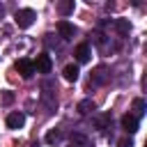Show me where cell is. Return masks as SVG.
<instances>
[{
    "label": "cell",
    "instance_id": "cell-1",
    "mask_svg": "<svg viewBox=\"0 0 147 147\" xmlns=\"http://www.w3.org/2000/svg\"><path fill=\"white\" fill-rule=\"evenodd\" d=\"M34 18H37V11L34 9H18L16 14H14V21H16V25L21 28V30H28L32 23H34Z\"/></svg>",
    "mask_w": 147,
    "mask_h": 147
},
{
    "label": "cell",
    "instance_id": "cell-2",
    "mask_svg": "<svg viewBox=\"0 0 147 147\" xmlns=\"http://www.w3.org/2000/svg\"><path fill=\"white\" fill-rule=\"evenodd\" d=\"M55 28H57V34H60L64 41H69V39L76 34V25H74V23H69V21H64V18H62V21H57V25H55Z\"/></svg>",
    "mask_w": 147,
    "mask_h": 147
},
{
    "label": "cell",
    "instance_id": "cell-3",
    "mask_svg": "<svg viewBox=\"0 0 147 147\" xmlns=\"http://www.w3.org/2000/svg\"><path fill=\"white\" fill-rule=\"evenodd\" d=\"M51 69H53V60H51V55H48V53L37 55V60H34V71H39V74H48Z\"/></svg>",
    "mask_w": 147,
    "mask_h": 147
},
{
    "label": "cell",
    "instance_id": "cell-4",
    "mask_svg": "<svg viewBox=\"0 0 147 147\" xmlns=\"http://www.w3.org/2000/svg\"><path fill=\"white\" fill-rule=\"evenodd\" d=\"M16 71H18L23 78H30V76L34 74V62L28 60V57H21V60L16 62Z\"/></svg>",
    "mask_w": 147,
    "mask_h": 147
},
{
    "label": "cell",
    "instance_id": "cell-5",
    "mask_svg": "<svg viewBox=\"0 0 147 147\" xmlns=\"http://www.w3.org/2000/svg\"><path fill=\"white\" fill-rule=\"evenodd\" d=\"M122 129H124L126 133H136V131H138V117H133L131 113H126V115L122 117Z\"/></svg>",
    "mask_w": 147,
    "mask_h": 147
},
{
    "label": "cell",
    "instance_id": "cell-6",
    "mask_svg": "<svg viewBox=\"0 0 147 147\" xmlns=\"http://www.w3.org/2000/svg\"><path fill=\"white\" fill-rule=\"evenodd\" d=\"M106 80H108V71H106V67H96V69L92 71L90 83H94V85H103Z\"/></svg>",
    "mask_w": 147,
    "mask_h": 147
},
{
    "label": "cell",
    "instance_id": "cell-7",
    "mask_svg": "<svg viewBox=\"0 0 147 147\" xmlns=\"http://www.w3.org/2000/svg\"><path fill=\"white\" fill-rule=\"evenodd\" d=\"M25 124V115L23 113H11V115H7V126L9 129H21Z\"/></svg>",
    "mask_w": 147,
    "mask_h": 147
},
{
    "label": "cell",
    "instance_id": "cell-8",
    "mask_svg": "<svg viewBox=\"0 0 147 147\" xmlns=\"http://www.w3.org/2000/svg\"><path fill=\"white\" fill-rule=\"evenodd\" d=\"M74 55H76V60H78V62H87L92 53H90V46H87V44H80V46H76Z\"/></svg>",
    "mask_w": 147,
    "mask_h": 147
},
{
    "label": "cell",
    "instance_id": "cell-9",
    "mask_svg": "<svg viewBox=\"0 0 147 147\" xmlns=\"http://www.w3.org/2000/svg\"><path fill=\"white\" fill-rule=\"evenodd\" d=\"M74 7H76V0H60V2H57V14L69 16V14L74 11Z\"/></svg>",
    "mask_w": 147,
    "mask_h": 147
},
{
    "label": "cell",
    "instance_id": "cell-10",
    "mask_svg": "<svg viewBox=\"0 0 147 147\" xmlns=\"http://www.w3.org/2000/svg\"><path fill=\"white\" fill-rule=\"evenodd\" d=\"M62 74H64V80H69V83H76V80H78V74H80V71H78V67H76V64H67Z\"/></svg>",
    "mask_w": 147,
    "mask_h": 147
},
{
    "label": "cell",
    "instance_id": "cell-11",
    "mask_svg": "<svg viewBox=\"0 0 147 147\" xmlns=\"http://www.w3.org/2000/svg\"><path fill=\"white\" fill-rule=\"evenodd\" d=\"M131 108H133V113H131L133 117H142V115H145V108H147V106H145V99H133Z\"/></svg>",
    "mask_w": 147,
    "mask_h": 147
},
{
    "label": "cell",
    "instance_id": "cell-12",
    "mask_svg": "<svg viewBox=\"0 0 147 147\" xmlns=\"http://www.w3.org/2000/svg\"><path fill=\"white\" fill-rule=\"evenodd\" d=\"M115 30H117L119 34H129V30H131V23H129L126 18H115Z\"/></svg>",
    "mask_w": 147,
    "mask_h": 147
},
{
    "label": "cell",
    "instance_id": "cell-13",
    "mask_svg": "<svg viewBox=\"0 0 147 147\" xmlns=\"http://www.w3.org/2000/svg\"><path fill=\"white\" fill-rule=\"evenodd\" d=\"M90 110H94V101H92V99H83V101L78 103V113H83V115H87Z\"/></svg>",
    "mask_w": 147,
    "mask_h": 147
},
{
    "label": "cell",
    "instance_id": "cell-14",
    "mask_svg": "<svg viewBox=\"0 0 147 147\" xmlns=\"http://www.w3.org/2000/svg\"><path fill=\"white\" fill-rule=\"evenodd\" d=\"M60 140H62V133H60L57 129H53V131L46 133V142H48V145H57Z\"/></svg>",
    "mask_w": 147,
    "mask_h": 147
},
{
    "label": "cell",
    "instance_id": "cell-15",
    "mask_svg": "<svg viewBox=\"0 0 147 147\" xmlns=\"http://www.w3.org/2000/svg\"><path fill=\"white\" fill-rule=\"evenodd\" d=\"M108 122H110V115H108V113H103V115H96V117H94L96 129H106V126H108Z\"/></svg>",
    "mask_w": 147,
    "mask_h": 147
},
{
    "label": "cell",
    "instance_id": "cell-16",
    "mask_svg": "<svg viewBox=\"0 0 147 147\" xmlns=\"http://www.w3.org/2000/svg\"><path fill=\"white\" fill-rule=\"evenodd\" d=\"M71 145H78V147H85L87 145V138L83 133H71Z\"/></svg>",
    "mask_w": 147,
    "mask_h": 147
},
{
    "label": "cell",
    "instance_id": "cell-17",
    "mask_svg": "<svg viewBox=\"0 0 147 147\" xmlns=\"http://www.w3.org/2000/svg\"><path fill=\"white\" fill-rule=\"evenodd\" d=\"M0 101H2L5 106H9V103L14 101V94H11V92H2V96H0Z\"/></svg>",
    "mask_w": 147,
    "mask_h": 147
},
{
    "label": "cell",
    "instance_id": "cell-18",
    "mask_svg": "<svg viewBox=\"0 0 147 147\" xmlns=\"http://www.w3.org/2000/svg\"><path fill=\"white\" fill-rule=\"evenodd\" d=\"M119 147H133L131 140H119Z\"/></svg>",
    "mask_w": 147,
    "mask_h": 147
},
{
    "label": "cell",
    "instance_id": "cell-19",
    "mask_svg": "<svg viewBox=\"0 0 147 147\" xmlns=\"http://www.w3.org/2000/svg\"><path fill=\"white\" fill-rule=\"evenodd\" d=\"M2 16H5V7L0 5V18H2Z\"/></svg>",
    "mask_w": 147,
    "mask_h": 147
},
{
    "label": "cell",
    "instance_id": "cell-20",
    "mask_svg": "<svg viewBox=\"0 0 147 147\" xmlns=\"http://www.w3.org/2000/svg\"><path fill=\"white\" fill-rule=\"evenodd\" d=\"M131 2H133V7H138V5H140V0H131Z\"/></svg>",
    "mask_w": 147,
    "mask_h": 147
},
{
    "label": "cell",
    "instance_id": "cell-21",
    "mask_svg": "<svg viewBox=\"0 0 147 147\" xmlns=\"http://www.w3.org/2000/svg\"><path fill=\"white\" fill-rule=\"evenodd\" d=\"M69 147H76V145H69Z\"/></svg>",
    "mask_w": 147,
    "mask_h": 147
},
{
    "label": "cell",
    "instance_id": "cell-22",
    "mask_svg": "<svg viewBox=\"0 0 147 147\" xmlns=\"http://www.w3.org/2000/svg\"><path fill=\"white\" fill-rule=\"evenodd\" d=\"M34 147H37V145H34Z\"/></svg>",
    "mask_w": 147,
    "mask_h": 147
}]
</instances>
